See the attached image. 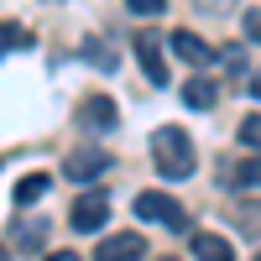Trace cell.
I'll list each match as a JSON object with an SVG mask.
<instances>
[{
  "instance_id": "cell-17",
  "label": "cell",
  "mask_w": 261,
  "mask_h": 261,
  "mask_svg": "<svg viewBox=\"0 0 261 261\" xmlns=\"http://www.w3.org/2000/svg\"><path fill=\"white\" fill-rule=\"evenodd\" d=\"M246 37L261 42V11H246Z\"/></svg>"
},
{
  "instance_id": "cell-12",
  "label": "cell",
  "mask_w": 261,
  "mask_h": 261,
  "mask_svg": "<svg viewBox=\"0 0 261 261\" xmlns=\"http://www.w3.org/2000/svg\"><path fill=\"white\" fill-rule=\"evenodd\" d=\"M235 183H241V188H261V151H256V157H246L241 167H235Z\"/></svg>"
},
{
  "instance_id": "cell-5",
  "label": "cell",
  "mask_w": 261,
  "mask_h": 261,
  "mask_svg": "<svg viewBox=\"0 0 261 261\" xmlns=\"http://www.w3.org/2000/svg\"><path fill=\"white\" fill-rule=\"evenodd\" d=\"M63 172H68L73 183H94V178H105V172H110V151H68Z\"/></svg>"
},
{
  "instance_id": "cell-16",
  "label": "cell",
  "mask_w": 261,
  "mask_h": 261,
  "mask_svg": "<svg viewBox=\"0 0 261 261\" xmlns=\"http://www.w3.org/2000/svg\"><path fill=\"white\" fill-rule=\"evenodd\" d=\"M125 6L136 11V16H162V11H167V0H125Z\"/></svg>"
},
{
  "instance_id": "cell-10",
  "label": "cell",
  "mask_w": 261,
  "mask_h": 261,
  "mask_svg": "<svg viewBox=\"0 0 261 261\" xmlns=\"http://www.w3.org/2000/svg\"><path fill=\"white\" fill-rule=\"evenodd\" d=\"M79 120L89 125V130H115V105H110V99H89V105L79 110Z\"/></svg>"
},
{
  "instance_id": "cell-2",
  "label": "cell",
  "mask_w": 261,
  "mask_h": 261,
  "mask_svg": "<svg viewBox=\"0 0 261 261\" xmlns=\"http://www.w3.org/2000/svg\"><path fill=\"white\" fill-rule=\"evenodd\" d=\"M136 220H151V225H167V230H183L188 225V214H183V204L172 199V193H136Z\"/></svg>"
},
{
  "instance_id": "cell-15",
  "label": "cell",
  "mask_w": 261,
  "mask_h": 261,
  "mask_svg": "<svg viewBox=\"0 0 261 261\" xmlns=\"http://www.w3.org/2000/svg\"><path fill=\"white\" fill-rule=\"evenodd\" d=\"M241 141L261 151V115H246V120H241Z\"/></svg>"
},
{
  "instance_id": "cell-6",
  "label": "cell",
  "mask_w": 261,
  "mask_h": 261,
  "mask_svg": "<svg viewBox=\"0 0 261 261\" xmlns=\"http://www.w3.org/2000/svg\"><path fill=\"white\" fill-rule=\"evenodd\" d=\"M141 256H146L141 235H110V241L94 246V261H141Z\"/></svg>"
},
{
  "instance_id": "cell-20",
  "label": "cell",
  "mask_w": 261,
  "mask_h": 261,
  "mask_svg": "<svg viewBox=\"0 0 261 261\" xmlns=\"http://www.w3.org/2000/svg\"><path fill=\"white\" fill-rule=\"evenodd\" d=\"M251 94H256V99H261V73H251Z\"/></svg>"
},
{
  "instance_id": "cell-13",
  "label": "cell",
  "mask_w": 261,
  "mask_h": 261,
  "mask_svg": "<svg viewBox=\"0 0 261 261\" xmlns=\"http://www.w3.org/2000/svg\"><path fill=\"white\" fill-rule=\"evenodd\" d=\"M16 235H21V251H37L42 235H47V225H42V220H27V225H16Z\"/></svg>"
},
{
  "instance_id": "cell-23",
  "label": "cell",
  "mask_w": 261,
  "mask_h": 261,
  "mask_svg": "<svg viewBox=\"0 0 261 261\" xmlns=\"http://www.w3.org/2000/svg\"><path fill=\"white\" fill-rule=\"evenodd\" d=\"M256 261H261V251H256Z\"/></svg>"
},
{
  "instance_id": "cell-8",
  "label": "cell",
  "mask_w": 261,
  "mask_h": 261,
  "mask_svg": "<svg viewBox=\"0 0 261 261\" xmlns=\"http://www.w3.org/2000/svg\"><path fill=\"white\" fill-rule=\"evenodd\" d=\"M193 256H199V261H235V246L225 241V235L204 230V235H193Z\"/></svg>"
},
{
  "instance_id": "cell-18",
  "label": "cell",
  "mask_w": 261,
  "mask_h": 261,
  "mask_svg": "<svg viewBox=\"0 0 261 261\" xmlns=\"http://www.w3.org/2000/svg\"><path fill=\"white\" fill-rule=\"evenodd\" d=\"M241 220H246V225H261V214H256V204H241Z\"/></svg>"
},
{
  "instance_id": "cell-7",
  "label": "cell",
  "mask_w": 261,
  "mask_h": 261,
  "mask_svg": "<svg viewBox=\"0 0 261 261\" xmlns=\"http://www.w3.org/2000/svg\"><path fill=\"white\" fill-rule=\"evenodd\" d=\"M172 53H178L183 63H193V68H209V63L220 58L204 37H193V32H172Z\"/></svg>"
},
{
  "instance_id": "cell-14",
  "label": "cell",
  "mask_w": 261,
  "mask_h": 261,
  "mask_svg": "<svg viewBox=\"0 0 261 261\" xmlns=\"http://www.w3.org/2000/svg\"><path fill=\"white\" fill-rule=\"evenodd\" d=\"M11 47H32V32H21V27H0V53H11Z\"/></svg>"
},
{
  "instance_id": "cell-21",
  "label": "cell",
  "mask_w": 261,
  "mask_h": 261,
  "mask_svg": "<svg viewBox=\"0 0 261 261\" xmlns=\"http://www.w3.org/2000/svg\"><path fill=\"white\" fill-rule=\"evenodd\" d=\"M0 261H11V251H6V246H0Z\"/></svg>"
},
{
  "instance_id": "cell-11",
  "label": "cell",
  "mask_w": 261,
  "mask_h": 261,
  "mask_svg": "<svg viewBox=\"0 0 261 261\" xmlns=\"http://www.w3.org/2000/svg\"><path fill=\"white\" fill-rule=\"evenodd\" d=\"M183 99L193 105V110H209V105H214V84L209 79H188L183 84Z\"/></svg>"
},
{
  "instance_id": "cell-9",
  "label": "cell",
  "mask_w": 261,
  "mask_h": 261,
  "mask_svg": "<svg viewBox=\"0 0 261 261\" xmlns=\"http://www.w3.org/2000/svg\"><path fill=\"white\" fill-rule=\"evenodd\" d=\"M47 188H53V178H47V172H27V178L16 183V193H11V199H16L21 209H32V204H37V199H42Z\"/></svg>"
},
{
  "instance_id": "cell-19",
  "label": "cell",
  "mask_w": 261,
  "mask_h": 261,
  "mask_svg": "<svg viewBox=\"0 0 261 261\" xmlns=\"http://www.w3.org/2000/svg\"><path fill=\"white\" fill-rule=\"evenodd\" d=\"M47 261H84V256H79V251H53Z\"/></svg>"
},
{
  "instance_id": "cell-3",
  "label": "cell",
  "mask_w": 261,
  "mask_h": 261,
  "mask_svg": "<svg viewBox=\"0 0 261 261\" xmlns=\"http://www.w3.org/2000/svg\"><path fill=\"white\" fill-rule=\"evenodd\" d=\"M68 220H73L79 235H94V230H105V220H110V199H105V193H79Z\"/></svg>"
},
{
  "instance_id": "cell-1",
  "label": "cell",
  "mask_w": 261,
  "mask_h": 261,
  "mask_svg": "<svg viewBox=\"0 0 261 261\" xmlns=\"http://www.w3.org/2000/svg\"><path fill=\"white\" fill-rule=\"evenodd\" d=\"M151 162H157V172L167 183H183V178H193V141H188V130H178V125H162V130H151Z\"/></svg>"
},
{
  "instance_id": "cell-4",
  "label": "cell",
  "mask_w": 261,
  "mask_h": 261,
  "mask_svg": "<svg viewBox=\"0 0 261 261\" xmlns=\"http://www.w3.org/2000/svg\"><path fill=\"white\" fill-rule=\"evenodd\" d=\"M136 58H141V73L157 84V89L172 79V73H167V63H162V42H157V32H136Z\"/></svg>"
},
{
  "instance_id": "cell-22",
  "label": "cell",
  "mask_w": 261,
  "mask_h": 261,
  "mask_svg": "<svg viewBox=\"0 0 261 261\" xmlns=\"http://www.w3.org/2000/svg\"><path fill=\"white\" fill-rule=\"evenodd\" d=\"M167 261H178V256H167Z\"/></svg>"
}]
</instances>
